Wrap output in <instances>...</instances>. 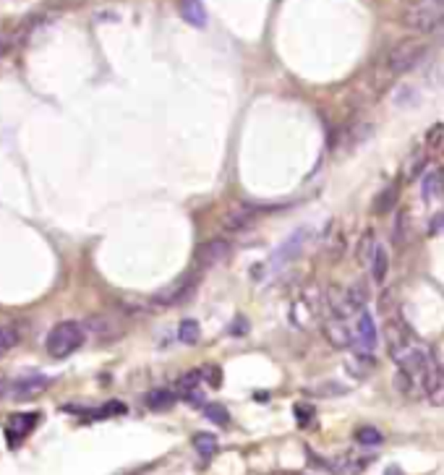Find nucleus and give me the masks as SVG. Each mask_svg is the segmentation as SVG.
Instances as JSON below:
<instances>
[{
  "label": "nucleus",
  "instance_id": "obj_27",
  "mask_svg": "<svg viewBox=\"0 0 444 475\" xmlns=\"http://www.w3.org/2000/svg\"><path fill=\"white\" fill-rule=\"evenodd\" d=\"M408 225H410V222H408V214H400V219H398V227H395V241L398 243H405L408 241Z\"/></svg>",
  "mask_w": 444,
  "mask_h": 475
},
{
  "label": "nucleus",
  "instance_id": "obj_23",
  "mask_svg": "<svg viewBox=\"0 0 444 475\" xmlns=\"http://www.w3.org/2000/svg\"><path fill=\"white\" fill-rule=\"evenodd\" d=\"M251 217H253V211L251 209H238V211H230L228 214V230H241L243 225H248L251 222Z\"/></svg>",
  "mask_w": 444,
  "mask_h": 475
},
{
  "label": "nucleus",
  "instance_id": "obj_14",
  "mask_svg": "<svg viewBox=\"0 0 444 475\" xmlns=\"http://www.w3.org/2000/svg\"><path fill=\"white\" fill-rule=\"evenodd\" d=\"M303 230H301V233H296V235H291V238H288V243H285V246H280V251H277L275 254V264H285V261H291L293 256H296V254H298L301 251V246H303V241H306V238H303Z\"/></svg>",
  "mask_w": 444,
  "mask_h": 475
},
{
  "label": "nucleus",
  "instance_id": "obj_19",
  "mask_svg": "<svg viewBox=\"0 0 444 475\" xmlns=\"http://www.w3.org/2000/svg\"><path fill=\"white\" fill-rule=\"evenodd\" d=\"M193 449L201 454V457H212L217 452V436L215 434H193Z\"/></svg>",
  "mask_w": 444,
  "mask_h": 475
},
{
  "label": "nucleus",
  "instance_id": "obj_28",
  "mask_svg": "<svg viewBox=\"0 0 444 475\" xmlns=\"http://www.w3.org/2000/svg\"><path fill=\"white\" fill-rule=\"evenodd\" d=\"M348 293H350V298H353V303H355V306H366L368 290H366L363 285H353L350 290H348Z\"/></svg>",
  "mask_w": 444,
  "mask_h": 475
},
{
  "label": "nucleus",
  "instance_id": "obj_11",
  "mask_svg": "<svg viewBox=\"0 0 444 475\" xmlns=\"http://www.w3.org/2000/svg\"><path fill=\"white\" fill-rule=\"evenodd\" d=\"M387 274H390V251H387V246L379 243L374 251V259H371V277H374V282L382 285Z\"/></svg>",
  "mask_w": 444,
  "mask_h": 475
},
{
  "label": "nucleus",
  "instance_id": "obj_5",
  "mask_svg": "<svg viewBox=\"0 0 444 475\" xmlns=\"http://www.w3.org/2000/svg\"><path fill=\"white\" fill-rule=\"evenodd\" d=\"M196 274H183V277H178L173 285L162 287V290H157V293L152 295V301L157 303V306H178V303L188 301V295L196 290Z\"/></svg>",
  "mask_w": 444,
  "mask_h": 475
},
{
  "label": "nucleus",
  "instance_id": "obj_22",
  "mask_svg": "<svg viewBox=\"0 0 444 475\" xmlns=\"http://www.w3.org/2000/svg\"><path fill=\"white\" fill-rule=\"evenodd\" d=\"M16 345H19V332H16L14 326L0 324V358H3L6 353H11Z\"/></svg>",
  "mask_w": 444,
  "mask_h": 475
},
{
  "label": "nucleus",
  "instance_id": "obj_7",
  "mask_svg": "<svg viewBox=\"0 0 444 475\" xmlns=\"http://www.w3.org/2000/svg\"><path fill=\"white\" fill-rule=\"evenodd\" d=\"M355 334H358V342H360V350L363 353H371L376 347V342H379V332H376V321L374 316L368 314V311H363L358 316V326H355Z\"/></svg>",
  "mask_w": 444,
  "mask_h": 475
},
{
  "label": "nucleus",
  "instance_id": "obj_17",
  "mask_svg": "<svg viewBox=\"0 0 444 475\" xmlns=\"http://www.w3.org/2000/svg\"><path fill=\"white\" fill-rule=\"evenodd\" d=\"M178 339L183 342V345H196L201 339V326L196 319H183L181 326H178Z\"/></svg>",
  "mask_w": 444,
  "mask_h": 475
},
{
  "label": "nucleus",
  "instance_id": "obj_30",
  "mask_svg": "<svg viewBox=\"0 0 444 475\" xmlns=\"http://www.w3.org/2000/svg\"><path fill=\"white\" fill-rule=\"evenodd\" d=\"M439 230H444V219H434V225H431V235L439 233Z\"/></svg>",
  "mask_w": 444,
  "mask_h": 475
},
{
  "label": "nucleus",
  "instance_id": "obj_20",
  "mask_svg": "<svg viewBox=\"0 0 444 475\" xmlns=\"http://www.w3.org/2000/svg\"><path fill=\"white\" fill-rule=\"evenodd\" d=\"M355 439H358V444L363 446H379L384 441L382 431L374 429V426H363V429L355 431Z\"/></svg>",
  "mask_w": 444,
  "mask_h": 475
},
{
  "label": "nucleus",
  "instance_id": "obj_6",
  "mask_svg": "<svg viewBox=\"0 0 444 475\" xmlns=\"http://www.w3.org/2000/svg\"><path fill=\"white\" fill-rule=\"evenodd\" d=\"M230 256V243L222 238H212L196 246V261L201 266H217Z\"/></svg>",
  "mask_w": 444,
  "mask_h": 475
},
{
  "label": "nucleus",
  "instance_id": "obj_31",
  "mask_svg": "<svg viewBox=\"0 0 444 475\" xmlns=\"http://www.w3.org/2000/svg\"><path fill=\"white\" fill-rule=\"evenodd\" d=\"M434 3H437V6H442V8H444V0H434Z\"/></svg>",
  "mask_w": 444,
  "mask_h": 475
},
{
  "label": "nucleus",
  "instance_id": "obj_25",
  "mask_svg": "<svg viewBox=\"0 0 444 475\" xmlns=\"http://www.w3.org/2000/svg\"><path fill=\"white\" fill-rule=\"evenodd\" d=\"M204 415H207L212 423H217V426H228V423H230V413L222 405H217V402H215V405L204 407Z\"/></svg>",
  "mask_w": 444,
  "mask_h": 475
},
{
  "label": "nucleus",
  "instance_id": "obj_21",
  "mask_svg": "<svg viewBox=\"0 0 444 475\" xmlns=\"http://www.w3.org/2000/svg\"><path fill=\"white\" fill-rule=\"evenodd\" d=\"M19 39H21V29L11 31L0 26V58H6V55L14 50V47L19 45Z\"/></svg>",
  "mask_w": 444,
  "mask_h": 475
},
{
  "label": "nucleus",
  "instance_id": "obj_29",
  "mask_svg": "<svg viewBox=\"0 0 444 475\" xmlns=\"http://www.w3.org/2000/svg\"><path fill=\"white\" fill-rule=\"evenodd\" d=\"M434 37H437V42H439V45H444V21L439 24V29L434 31Z\"/></svg>",
  "mask_w": 444,
  "mask_h": 475
},
{
  "label": "nucleus",
  "instance_id": "obj_8",
  "mask_svg": "<svg viewBox=\"0 0 444 475\" xmlns=\"http://www.w3.org/2000/svg\"><path fill=\"white\" fill-rule=\"evenodd\" d=\"M37 421H39V415H34V413H19V415H14L11 418V429H8V444L11 446H16L19 441H21L26 434H29L34 426H37Z\"/></svg>",
  "mask_w": 444,
  "mask_h": 475
},
{
  "label": "nucleus",
  "instance_id": "obj_15",
  "mask_svg": "<svg viewBox=\"0 0 444 475\" xmlns=\"http://www.w3.org/2000/svg\"><path fill=\"white\" fill-rule=\"evenodd\" d=\"M144 402L149 410H165V407L176 405V394L170 392V389H152V392L144 397Z\"/></svg>",
  "mask_w": 444,
  "mask_h": 475
},
{
  "label": "nucleus",
  "instance_id": "obj_10",
  "mask_svg": "<svg viewBox=\"0 0 444 475\" xmlns=\"http://www.w3.org/2000/svg\"><path fill=\"white\" fill-rule=\"evenodd\" d=\"M421 191L426 201H434V199L444 196V170H429L423 175L421 181Z\"/></svg>",
  "mask_w": 444,
  "mask_h": 475
},
{
  "label": "nucleus",
  "instance_id": "obj_1",
  "mask_svg": "<svg viewBox=\"0 0 444 475\" xmlns=\"http://www.w3.org/2000/svg\"><path fill=\"white\" fill-rule=\"evenodd\" d=\"M84 337H86V326L81 321H61V324H55L47 332L45 339L47 355L55 358V361L69 358V355H74L79 347L84 345Z\"/></svg>",
  "mask_w": 444,
  "mask_h": 475
},
{
  "label": "nucleus",
  "instance_id": "obj_9",
  "mask_svg": "<svg viewBox=\"0 0 444 475\" xmlns=\"http://www.w3.org/2000/svg\"><path fill=\"white\" fill-rule=\"evenodd\" d=\"M86 326H89V329L97 334V339H102V342H110V339L121 337L123 334L121 321L113 316H94V319H89V324Z\"/></svg>",
  "mask_w": 444,
  "mask_h": 475
},
{
  "label": "nucleus",
  "instance_id": "obj_4",
  "mask_svg": "<svg viewBox=\"0 0 444 475\" xmlns=\"http://www.w3.org/2000/svg\"><path fill=\"white\" fill-rule=\"evenodd\" d=\"M442 21H444V14L439 8H431V6H415L403 16L405 29L415 31V34H434Z\"/></svg>",
  "mask_w": 444,
  "mask_h": 475
},
{
  "label": "nucleus",
  "instance_id": "obj_24",
  "mask_svg": "<svg viewBox=\"0 0 444 475\" xmlns=\"http://www.w3.org/2000/svg\"><path fill=\"white\" fill-rule=\"evenodd\" d=\"M426 394H429V400L434 405H444V376H434L431 379V384L426 386Z\"/></svg>",
  "mask_w": 444,
  "mask_h": 475
},
{
  "label": "nucleus",
  "instance_id": "obj_2",
  "mask_svg": "<svg viewBox=\"0 0 444 475\" xmlns=\"http://www.w3.org/2000/svg\"><path fill=\"white\" fill-rule=\"evenodd\" d=\"M423 58H426V45L418 42V39H405V42H400V45H395L390 50V55H387V68H390V74L395 76L410 74Z\"/></svg>",
  "mask_w": 444,
  "mask_h": 475
},
{
  "label": "nucleus",
  "instance_id": "obj_18",
  "mask_svg": "<svg viewBox=\"0 0 444 475\" xmlns=\"http://www.w3.org/2000/svg\"><path fill=\"white\" fill-rule=\"evenodd\" d=\"M379 243L374 241V230L368 227L366 233H363V238H358V249H355V259H358L360 264H366V261H371L374 259V251Z\"/></svg>",
  "mask_w": 444,
  "mask_h": 475
},
{
  "label": "nucleus",
  "instance_id": "obj_26",
  "mask_svg": "<svg viewBox=\"0 0 444 475\" xmlns=\"http://www.w3.org/2000/svg\"><path fill=\"white\" fill-rule=\"evenodd\" d=\"M199 381H201V374H199V371H193V374H186V376L178 379V389H181V392H186V397H188V394L196 392Z\"/></svg>",
  "mask_w": 444,
  "mask_h": 475
},
{
  "label": "nucleus",
  "instance_id": "obj_3",
  "mask_svg": "<svg viewBox=\"0 0 444 475\" xmlns=\"http://www.w3.org/2000/svg\"><path fill=\"white\" fill-rule=\"evenodd\" d=\"M50 386V379L47 376H21L14 379V381H0V397H8V400H34L42 392H47Z\"/></svg>",
  "mask_w": 444,
  "mask_h": 475
},
{
  "label": "nucleus",
  "instance_id": "obj_12",
  "mask_svg": "<svg viewBox=\"0 0 444 475\" xmlns=\"http://www.w3.org/2000/svg\"><path fill=\"white\" fill-rule=\"evenodd\" d=\"M181 16L191 26H204L207 24V8L201 6V0H181Z\"/></svg>",
  "mask_w": 444,
  "mask_h": 475
},
{
  "label": "nucleus",
  "instance_id": "obj_16",
  "mask_svg": "<svg viewBox=\"0 0 444 475\" xmlns=\"http://www.w3.org/2000/svg\"><path fill=\"white\" fill-rule=\"evenodd\" d=\"M398 194H400V186H387V189L379 194V199H376L374 204V211L376 214H390L392 209H395V204H398Z\"/></svg>",
  "mask_w": 444,
  "mask_h": 475
},
{
  "label": "nucleus",
  "instance_id": "obj_13",
  "mask_svg": "<svg viewBox=\"0 0 444 475\" xmlns=\"http://www.w3.org/2000/svg\"><path fill=\"white\" fill-rule=\"evenodd\" d=\"M324 334L330 337V342L335 347H348L350 345V332L345 329V319H330L327 324H324Z\"/></svg>",
  "mask_w": 444,
  "mask_h": 475
}]
</instances>
